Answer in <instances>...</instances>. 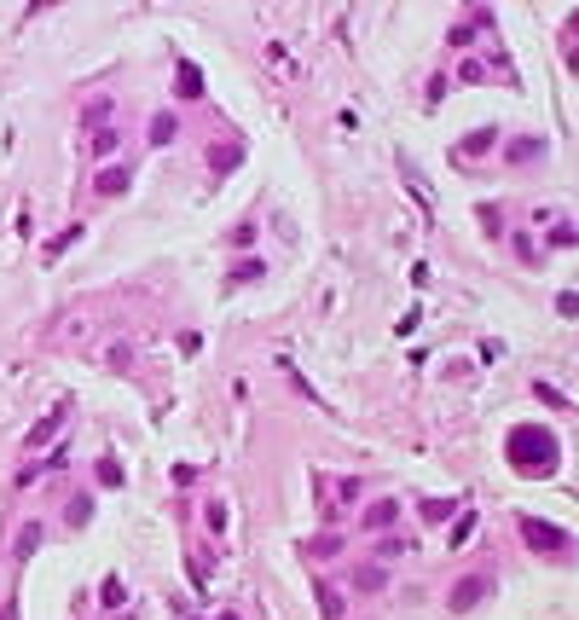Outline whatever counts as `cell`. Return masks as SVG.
I'll return each instance as SVG.
<instances>
[{
    "label": "cell",
    "mask_w": 579,
    "mask_h": 620,
    "mask_svg": "<svg viewBox=\"0 0 579 620\" xmlns=\"http://www.w3.org/2000/svg\"><path fill=\"white\" fill-rule=\"evenodd\" d=\"M521 539L527 545H539V551H568V534L551 522H521Z\"/></svg>",
    "instance_id": "cell-1"
},
{
    "label": "cell",
    "mask_w": 579,
    "mask_h": 620,
    "mask_svg": "<svg viewBox=\"0 0 579 620\" xmlns=\"http://www.w3.org/2000/svg\"><path fill=\"white\" fill-rule=\"evenodd\" d=\"M388 522H400V499H377V505L360 516V527H365V534H382Z\"/></svg>",
    "instance_id": "cell-2"
},
{
    "label": "cell",
    "mask_w": 579,
    "mask_h": 620,
    "mask_svg": "<svg viewBox=\"0 0 579 620\" xmlns=\"http://www.w3.org/2000/svg\"><path fill=\"white\" fill-rule=\"evenodd\" d=\"M481 591H486V574H475V580H464V586L452 591V609H469V603H475Z\"/></svg>",
    "instance_id": "cell-3"
},
{
    "label": "cell",
    "mask_w": 579,
    "mask_h": 620,
    "mask_svg": "<svg viewBox=\"0 0 579 620\" xmlns=\"http://www.w3.org/2000/svg\"><path fill=\"white\" fill-rule=\"evenodd\" d=\"M533 157H545L539 140H510V162H533Z\"/></svg>",
    "instance_id": "cell-4"
},
{
    "label": "cell",
    "mask_w": 579,
    "mask_h": 620,
    "mask_svg": "<svg viewBox=\"0 0 579 620\" xmlns=\"http://www.w3.org/2000/svg\"><path fill=\"white\" fill-rule=\"evenodd\" d=\"M353 574H360V580H353V586H360V591H382V568H377V562H365V568H353Z\"/></svg>",
    "instance_id": "cell-5"
},
{
    "label": "cell",
    "mask_w": 579,
    "mask_h": 620,
    "mask_svg": "<svg viewBox=\"0 0 579 620\" xmlns=\"http://www.w3.org/2000/svg\"><path fill=\"white\" fill-rule=\"evenodd\" d=\"M319 603H325V614H330V620H342V597H336L325 580H319Z\"/></svg>",
    "instance_id": "cell-6"
},
{
    "label": "cell",
    "mask_w": 579,
    "mask_h": 620,
    "mask_svg": "<svg viewBox=\"0 0 579 620\" xmlns=\"http://www.w3.org/2000/svg\"><path fill=\"white\" fill-rule=\"evenodd\" d=\"M127 186V168H116V174H99V192H122Z\"/></svg>",
    "instance_id": "cell-7"
},
{
    "label": "cell",
    "mask_w": 579,
    "mask_h": 620,
    "mask_svg": "<svg viewBox=\"0 0 579 620\" xmlns=\"http://www.w3.org/2000/svg\"><path fill=\"white\" fill-rule=\"evenodd\" d=\"M151 140H174V116H157L151 122Z\"/></svg>",
    "instance_id": "cell-8"
}]
</instances>
